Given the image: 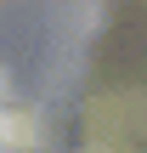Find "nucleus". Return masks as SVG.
I'll return each instance as SVG.
<instances>
[{
  "mask_svg": "<svg viewBox=\"0 0 147 153\" xmlns=\"http://www.w3.org/2000/svg\"><path fill=\"white\" fill-rule=\"evenodd\" d=\"M0 85H6V79H0ZM0 114H6V91H0Z\"/></svg>",
  "mask_w": 147,
  "mask_h": 153,
  "instance_id": "f257e3e1",
  "label": "nucleus"
}]
</instances>
